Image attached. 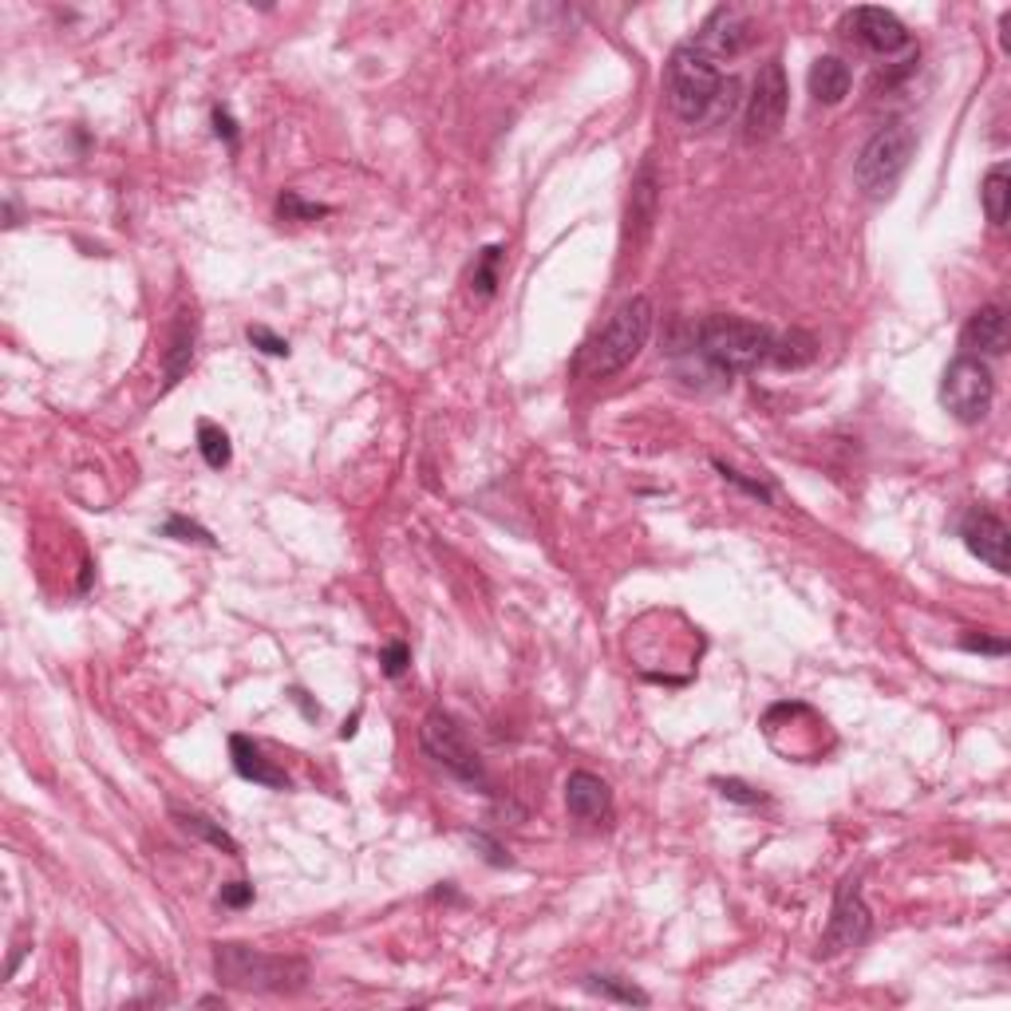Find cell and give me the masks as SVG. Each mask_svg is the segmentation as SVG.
<instances>
[{
    "label": "cell",
    "mask_w": 1011,
    "mask_h": 1011,
    "mask_svg": "<svg viewBox=\"0 0 1011 1011\" xmlns=\"http://www.w3.org/2000/svg\"><path fill=\"white\" fill-rule=\"evenodd\" d=\"M163 534H166V537H178V542H198V545H210V550H214V545H217V542H214V534H210L206 526H198V522H186V518H178V514H174V518L166 522V526H163Z\"/></svg>",
    "instance_id": "26"
},
{
    "label": "cell",
    "mask_w": 1011,
    "mask_h": 1011,
    "mask_svg": "<svg viewBox=\"0 0 1011 1011\" xmlns=\"http://www.w3.org/2000/svg\"><path fill=\"white\" fill-rule=\"evenodd\" d=\"M419 743H424L427 759H431L435 767L447 770L450 778L467 782V787H486L483 759H478L475 743H470L467 731L458 727L455 716L431 711V716L424 719V727H419Z\"/></svg>",
    "instance_id": "6"
},
{
    "label": "cell",
    "mask_w": 1011,
    "mask_h": 1011,
    "mask_svg": "<svg viewBox=\"0 0 1011 1011\" xmlns=\"http://www.w3.org/2000/svg\"><path fill=\"white\" fill-rule=\"evenodd\" d=\"M960 537H964V545H969V550L980 557V562L992 565L995 573H1008L1011 570V534H1008V526L995 518V514L972 511L969 518H964V529H960Z\"/></svg>",
    "instance_id": "11"
},
{
    "label": "cell",
    "mask_w": 1011,
    "mask_h": 1011,
    "mask_svg": "<svg viewBox=\"0 0 1011 1011\" xmlns=\"http://www.w3.org/2000/svg\"><path fill=\"white\" fill-rule=\"evenodd\" d=\"M565 810L585 826H601V822L613 818V790L593 770H573L565 778Z\"/></svg>",
    "instance_id": "12"
},
{
    "label": "cell",
    "mask_w": 1011,
    "mask_h": 1011,
    "mask_svg": "<svg viewBox=\"0 0 1011 1011\" xmlns=\"http://www.w3.org/2000/svg\"><path fill=\"white\" fill-rule=\"evenodd\" d=\"M198 450H202V458H206V467H214V470L230 467V458H234L230 435H225L217 424H210V419L198 424Z\"/></svg>",
    "instance_id": "22"
},
{
    "label": "cell",
    "mask_w": 1011,
    "mask_h": 1011,
    "mask_svg": "<svg viewBox=\"0 0 1011 1011\" xmlns=\"http://www.w3.org/2000/svg\"><path fill=\"white\" fill-rule=\"evenodd\" d=\"M980 198H984V214L988 222L1000 230V225H1008V214H1011V171L1008 163H995L992 171H988L984 186H980Z\"/></svg>",
    "instance_id": "17"
},
{
    "label": "cell",
    "mask_w": 1011,
    "mask_h": 1011,
    "mask_svg": "<svg viewBox=\"0 0 1011 1011\" xmlns=\"http://www.w3.org/2000/svg\"><path fill=\"white\" fill-rule=\"evenodd\" d=\"M849 84H854V71H849L846 60H838V56H818L810 68V96L818 99V104L834 107L842 104V99L849 96Z\"/></svg>",
    "instance_id": "16"
},
{
    "label": "cell",
    "mask_w": 1011,
    "mask_h": 1011,
    "mask_svg": "<svg viewBox=\"0 0 1011 1011\" xmlns=\"http://www.w3.org/2000/svg\"><path fill=\"white\" fill-rule=\"evenodd\" d=\"M278 210L285 222H312V217H324L332 214V206H320V202H304L297 191H285L278 198Z\"/></svg>",
    "instance_id": "24"
},
{
    "label": "cell",
    "mask_w": 1011,
    "mask_h": 1011,
    "mask_svg": "<svg viewBox=\"0 0 1011 1011\" xmlns=\"http://www.w3.org/2000/svg\"><path fill=\"white\" fill-rule=\"evenodd\" d=\"M913 155H916L913 123L893 119V123H885V127H877L854 163L857 191H862L865 198H890L893 186L901 182V174H905L908 163H913Z\"/></svg>",
    "instance_id": "5"
},
{
    "label": "cell",
    "mask_w": 1011,
    "mask_h": 1011,
    "mask_svg": "<svg viewBox=\"0 0 1011 1011\" xmlns=\"http://www.w3.org/2000/svg\"><path fill=\"white\" fill-rule=\"evenodd\" d=\"M846 28L862 48H869V52H877V56H893L913 43L908 28L885 9H854L846 17Z\"/></svg>",
    "instance_id": "10"
},
{
    "label": "cell",
    "mask_w": 1011,
    "mask_h": 1011,
    "mask_svg": "<svg viewBox=\"0 0 1011 1011\" xmlns=\"http://www.w3.org/2000/svg\"><path fill=\"white\" fill-rule=\"evenodd\" d=\"M770 337L767 324L747 317H735V312H711L696 324V352L716 368V372H751L770 356Z\"/></svg>",
    "instance_id": "3"
},
{
    "label": "cell",
    "mask_w": 1011,
    "mask_h": 1011,
    "mask_svg": "<svg viewBox=\"0 0 1011 1011\" xmlns=\"http://www.w3.org/2000/svg\"><path fill=\"white\" fill-rule=\"evenodd\" d=\"M230 759H234V770L245 778V782H257V787H269V790L293 787L285 770H281L273 759H265V751L253 743L250 735H230Z\"/></svg>",
    "instance_id": "15"
},
{
    "label": "cell",
    "mask_w": 1011,
    "mask_h": 1011,
    "mask_svg": "<svg viewBox=\"0 0 1011 1011\" xmlns=\"http://www.w3.org/2000/svg\"><path fill=\"white\" fill-rule=\"evenodd\" d=\"M652 320H657V309H652L649 297H629L605 320V329H596L581 344V352L573 356V376H581V380H609L621 368H629L640 356V348L649 344Z\"/></svg>",
    "instance_id": "2"
},
{
    "label": "cell",
    "mask_w": 1011,
    "mask_h": 1011,
    "mask_svg": "<svg viewBox=\"0 0 1011 1011\" xmlns=\"http://www.w3.org/2000/svg\"><path fill=\"white\" fill-rule=\"evenodd\" d=\"M214 972L222 984L242 992H297L309 984V964L301 956H278L250 944H217Z\"/></svg>",
    "instance_id": "4"
},
{
    "label": "cell",
    "mask_w": 1011,
    "mask_h": 1011,
    "mask_svg": "<svg viewBox=\"0 0 1011 1011\" xmlns=\"http://www.w3.org/2000/svg\"><path fill=\"white\" fill-rule=\"evenodd\" d=\"M873 933V916L869 905L862 901V877L849 873L846 882L834 893V913H830V929L822 936L818 956H842V952H854L869 941Z\"/></svg>",
    "instance_id": "9"
},
{
    "label": "cell",
    "mask_w": 1011,
    "mask_h": 1011,
    "mask_svg": "<svg viewBox=\"0 0 1011 1011\" xmlns=\"http://www.w3.org/2000/svg\"><path fill=\"white\" fill-rule=\"evenodd\" d=\"M790 107V84L782 60H767L759 68L751 84V96H747V111H743V139L747 143H767L778 135L782 119H787Z\"/></svg>",
    "instance_id": "8"
},
{
    "label": "cell",
    "mask_w": 1011,
    "mask_h": 1011,
    "mask_svg": "<svg viewBox=\"0 0 1011 1011\" xmlns=\"http://www.w3.org/2000/svg\"><path fill=\"white\" fill-rule=\"evenodd\" d=\"M356 723H360V716H352L344 727H340V739H352V735H356Z\"/></svg>",
    "instance_id": "33"
},
{
    "label": "cell",
    "mask_w": 1011,
    "mask_h": 1011,
    "mask_svg": "<svg viewBox=\"0 0 1011 1011\" xmlns=\"http://www.w3.org/2000/svg\"><path fill=\"white\" fill-rule=\"evenodd\" d=\"M174 818H178V826L186 834H194V838L210 842V846H217V849H225V854L237 857V842L230 838V834H225L214 818H206V814H194V810H174Z\"/></svg>",
    "instance_id": "20"
},
{
    "label": "cell",
    "mask_w": 1011,
    "mask_h": 1011,
    "mask_svg": "<svg viewBox=\"0 0 1011 1011\" xmlns=\"http://www.w3.org/2000/svg\"><path fill=\"white\" fill-rule=\"evenodd\" d=\"M214 130H217V139H225V147L237 150V123L230 119L225 107H214Z\"/></svg>",
    "instance_id": "31"
},
{
    "label": "cell",
    "mask_w": 1011,
    "mask_h": 1011,
    "mask_svg": "<svg viewBox=\"0 0 1011 1011\" xmlns=\"http://www.w3.org/2000/svg\"><path fill=\"white\" fill-rule=\"evenodd\" d=\"M250 901H253V885H245V882L222 885V905L225 908H245Z\"/></svg>",
    "instance_id": "30"
},
{
    "label": "cell",
    "mask_w": 1011,
    "mask_h": 1011,
    "mask_svg": "<svg viewBox=\"0 0 1011 1011\" xmlns=\"http://www.w3.org/2000/svg\"><path fill=\"white\" fill-rule=\"evenodd\" d=\"M716 470L723 475V483H731V486H739L743 494H751V498H759V502H775V490H770L767 483H759V478H747V475H739L735 467H727V463H716Z\"/></svg>",
    "instance_id": "25"
},
{
    "label": "cell",
    "mask_w": 1011,
    "mask_h": 1011,
    "mask_svg": "<svg viewBox=\"0 0 1011 1011\" xmlns=\"http://www.w3.org/2000/svg\"><path fill=\"white\" fill-rule=\"evenodd\" d=\"M250 344L257 348V352H265V356H289V340H281L278 332H269L265 324H250Z\"/></svg>",
    "instance_id": "27"
},
{
    "label": "cell",
    "mask_w": 1011,
    "mask_h": 1011,
    "mask_svg": "<svg viewBox=\"0 0 1011 1011\" xmlns=\"http://www.w3.org/2000/svg\"><path fill=\"white\" fill-rule=\"evenodd\" d=\"M960 344L980 360L1008 352V312H1003V304H984V309L972 312L964 332H960Z\"/></svg>",
    "instance_id": "14"
},
{
    "label": "cell",
    "mask_w": 1011,
    "mask_h": 1011,
    "mask_svg": "<svg viewBox=\"0 0 1011 1011\" xmlns=\"http://www.w3.org/2000/svg\"><path fill=\"white\" fill-rule=\"evenodd\" d=\"M731 91L735 84L723 79L719 64L708 52H700L696 43H680L672 56H668L664 68V96L668 107L680 123L688 127H700V123L723 115V107H731Z\"/></svg>",
    "instance_id": "1"
},
{
    "label": "cell",
    "mask_w": 1011,
    "mask_h": 1011,
    "mask_svg": "<svg viewBox=\"0 0 1011 1011\" xmlns=\"http://www.w3.org/2000/svg\"><path fill=\"white\" fill-rule=\"evenodd\" d=\"M716 787H719V795H723V798H731V803H743V806L762 803V790L747 787L743 778H719Z\"/></svg>",
    "instance_id": "29"
},
{
    "label": "cell",
    "mask_w": 1011,
    "mask_h": 1011,
    "mask_svg": "<svg viewBox=\"0 0 1011 1011\" xmlns=\"http://www.w3.org/2000/svg\"><path fill=\"white\" fill-rule=\"evenodd\" d=\"M747 40H751V28H747V20L739 17L735 9H716L708 17V25H703V32L696 36V48L700 52H708L711 60H731V56H739L747 48Z\"/></svg>",
    "instance_id": "13"
},
{
    "label": "cell",
    "mask_w": 1011,
    "mask_h": 1011,
    "mask_svg": "<svg viewBox=\"0 0 1011 1011\" xmlns=\"http://www.w3.org/2000/svg\"><path fill=\"white\" fill-rule=\"evenodd\" d=\"M814 356H818V340H814L810 332L795 329V332H787L782 340L770 344L767 360L775 363V368H803V363H810Z\"/></svg>",
    "instance_id": "18"
},
{
    "label": "cell",
    "mask_w": 1011,
    "mask_h": 1011,
    "mask_svg": "<svg viewBox=\"0 0 1011 1011\" xmlns=\"http://www.w3.org/2000/svg\"><path fill=\"white\" fill-rule=\"evenodd\" d=\"M498 261H502V245H486L475 261V273H470V285H475L478 297H490L494 285H498Z\"/></svg>",
    "instance_id": "23"
},
{
    "label": "cell",
    "mask_w": 1011,
    "mask_h": 1011,
    "mask_svg": "<svg viewBox=\"0 0 1011 1011\" xmlns=\"http://www.w3.org/2000/svg\"><path fill=\"white\" fill-rule=\"evenodd\" d=\"M960 644H964L969 652H992V657H1003V652H1008V640H1003V636L992 640V636H972V632H969V636L960 640Z\"/></svg>",
    "instance_id": "32"
},
{
    "label": "cell",
    "mask_w": 1011,
    "mask_h": 1011,
    "mask_svg": "<svg viewBox=\"0 0 1011 1011\" xmlns=\"http://www.w3.org/2000/svg\"><path fill=\"white\" fill-rule=\"evenodd\" d=\"M380 664H383V675L399 680V675H404L407 668H411V649H407L404 640H396V644H388V649H383Z\"/></svg>",
    "instance_id": "28"
},
{
    "label": "cell",
    "mask_w": 1011,
    "mask_h": 1011,
    "mask_svg": "<svg viewBox=\"0 0 1011 1011\" xmlns=\"http://www.w3.org/2000/svg\"><path fill=\"white\" fill-rule=\"evenodd\" d=\"M191 360H194V320L182 317L178 329H174L171 352H166V388H174V383L182 380V372L191 368Z\"/></svg>",
    "instance_id": "19"
},
{
    "label": "cell",
    "mask_w": 1011,
    "mask_h": 1011,
    "mask_svg": "<svg viewBox=\"0 0 1011 1011\" xmlns=\"http://www.w3.org/2000/svg\"><path fill=\"white\" fill-rule=\"evenodd\" d=\"M585 988L593 995H601V1000H613V1003H636V1008H649V992H640L632 980L624 976H589Z\"/></svg>",
    "instance_id": "21"
},
{
    "label": "cell",
    "mask_w": 1011,
    "mask_h": 1011,
    "mask_svg": "<svg viewBox=\"0 0 1011 1011\" xmlns=\"http://www.w3.org/2000/svg\"><path fill=\"white\" fill-rule=\"evenodd\" d=\"M992 399H995V380H992V368H988L980 356L960 352L956 360L944 368V380H941V404L949 407V416L956 424H980L988 419L992 411Z\"/></svg>",
    "instance_id": "7"
}]
</instances>
